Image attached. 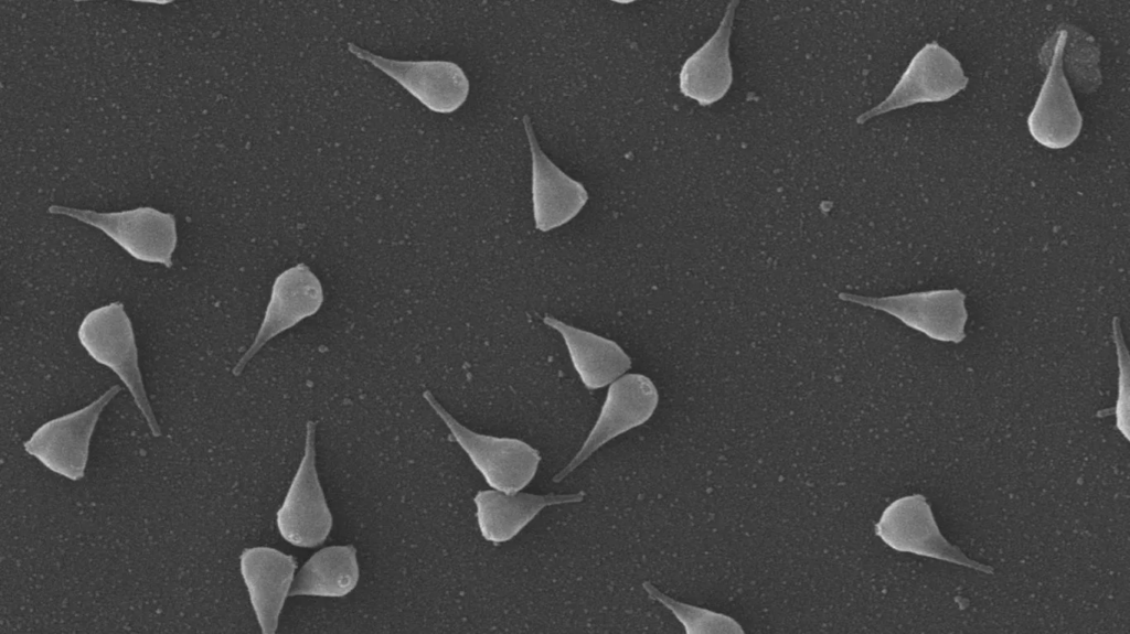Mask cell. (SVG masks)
<instances>
[{"instance_id": "cell-16", "label": "cell", "mask_w": 1130, "mask_h": 634, "mask_svg": "<svg viewBox=\"0 0 1130 634\" xmlns=\"http://www.w3.org/2000/svg\"><path fill=\"white\" fill-rule=\"evenodd\" d=\"M584 496L583 491L573 494L537 495L505 493L493 488L479 491L473 501L482 537L500 544L516 536L543 508L579 503Z\"/></svg>"}, {"instance_id": "cell-1", "label": "cell", "mask_w": 1130, "mask_h": 634, "mask_svg": "<svg viewBox=\"0 0 1130 634\" xmlns=\"http://www.w3.org/2000/svg\"><path fill=\"white\" fill-rule=\"evenodd\" d=\"M85 351L99 364L110 368L131 394L153 437L161 436L160 426L148 400L138 366L135 333L125 307L110 302L88 312L78 331Z\"/></svg>"}, {"instance_id": "cell-8", "label": "cell", "mask_w": 1130, "mask_h": 634, "mask_svg": "<svg viewBox=\"0 0 1130 634\" xmlns=\"http://www.w3.org/2000/svg\"><path fill=\"white\" fill-rule=\"evenodd\" d=\"M969 83L960 62L937 42L925 44L912 58L889 95L856 118L864 123L882 114L920 103L944 101Z\"/></svg>"}, {"instance_id": "cell-20", "label": "cell", "mask_w": 1130, "mask_h": 634, "mask_svg": "<svg viewBox=\"0 0 1130 634\" xmlns=\"http://www.w3.org/2000/svg\"><path fill=\"white\" fill-rule=\"evenodd\" d=\"M650 598L665 605L691 633H744L737 622L729 616L678 602L658 590L652 583H642Z\"/></svg>"}, {"instance_id": "cell-9", "label": "cell", "mask_w": 1130, "mask_h": 634, "mask_svg": "<svg viewBox=\"0 0 1130 634\" xmlns=\"http://www.w3.org/2000/svg\"><path fill=\"white\" fill-rule=\"evenodd\" d=\"M659 402L653 382L642 374H625L614 380L607 390L600 413L584 444L554 477L561 482L594 452L614 438L648 421Z\"/></svg>"}, {"instance_id": "cell-13", "label": "cell", "mask_w": 1130, "mask_h": 634, "mask_svg": "<svg viewBox=\"0 0 1130 634\" xmlns=\"http://www.w3.org/2000/svg\"><path fill=\"white\" fill-rule=\"evenodd\" d=\"M241 573L263 634H275L295 581L297 560L273 547H250L239 557Z\"/></svg>"}, {"instance_id": "cell-11", "label": "cell", "mask_w": 1130, "mask_h": 634, "mask_svg": "<svg viewBox=\"0 0 1130 634\" xmlns=\"http://www.w3.org/2000/svg\"><path fill=\"white\" fill-rule=\"evenodd\" d=\"M349 51L395 79L428 109L450 114L460 108L469 94V80L462 68L450 61H397L373 54L348 43Z\"/></svg>"}, {"instance_id": "cell-14", "label": "cell", "mask_w": 1130, "mask_h": 634, "mask_svg": "<svg viewBox=\"0 0 1130 634\" xmlns=\"http://www.w3.org/2000/svg\"><path fill=\"white\" fill-rule=\"evenodd\" d=\"M523 125L532 154V202L535 228L548 232L573 219L585 206L584 185L565 174L542 151L525 115Z\"/></svg>"}, {"instance_id": "cell-19", "label": "cell", "mask_w": 1130, "mask_h": 634, "mask_svg": "<svg viewBox=\"0 0 1130 634\" xmlns=\"http://www.w3.org/2000/svg\"><path fill=\"white\" fill-rule=\"evenodd\" d=\"M1067 37L1063 53V69L1067 72L1074 85L1084 93H1091L1101 83L1099 72V47L1094 39L1076 29L1066 25Z\"/></svg>"}, {"instance_id": "cell-17", "label": "cell", "mask_w": 1130, "mask_h": 634, "mask_svg": "<svg viewBox=\"0 0 1130 634\" xmlns=\"http://www.w3.org/2000/svg\"><path fill=\"white\" fill-rule=\"evenodd\" d=\"M546 325L559 332L572 364L588 389L610 385L631 367L628 354L612 340L572 326L545 315Z\"/></svg>"}, {"instance_id": "cell-10", "label": "cell", "mask_w": 1130, "mask_h": 634, "mask_svg": "<svg viewBox=\"0 0 1130 634\" xmlns=\"http://www.w3.org/2000/svg\"><path fill=\"white\" fill-rule=\"evenodd\" d=\"M875 533L895 550L947 560L984 573H993L990 566L969 559L942 537L924 495L905 496L888 505L875 525Z\"/></svg>"}, {"instance_id": "cell-5", "label": "cell", "mask_w": 1130, "mask_h": 634, "mask_svg": "<svg viewBox=\"0 0 1130 634\" xmlns=\"http://www.w3.org/2000/svg\"><path fill=\"white\" fill-rule=\"evenodd\" d=\"M316 428L307 422L303 455L276 515L281 537L301 548L324 542L333 525L316 468Z\"/></svg>"}, {"instance_id": "cell-7", "label": "cell", "mask_w": 1130, "mask_h": 634, "mask_svg": "<svg viewBox=\"0 0 1130 634\" xmlns=\"http://www.w3.org/2000/svg\"><path fill=\"white\" fill-rule=\"evenodd\" d=\"M838 298L884 311L936 341L958 344L966 337V294L956 288L881 298L839 292Z\"/></svg>"}, {"instance_id": "cell-15", "label": "cell", "mask_w": 1130, "mask_h": 634, "mask_svg": "<svg viewBox=\"0 0 1130 634\" xmlns=\"http://www.w3.org/2000/svg\"><path fill=\"white\" fill-rule=\"evenodd\" d=\"M738 1L727 4L725 14L714 34L681 67V93L701 106L721 100L733 83L729 40Z\"/></svg>"}, {"instance_id": "cell-18", "label": "cell", "mask_w": 1130, "mask_h": 634, "mask_svg": "<svg viewBox=\"0 0 1130 634\" xmlns=\"http://www.w3.org/2000/svg\"><path fill=\"white\" fill-rule=\"evenodd\" d=\"M352 545H333L316 551L300 568L290 591L294 595L341 598L358 585L360 568Z\"/></svg>"}, {"instance_id": "cell-2", "label": "cell", "mask_w": 1130, "mask_h": 634, "mask_svg": "<svg viewBox=\"0 0 1130 634\" xmlns=\"http://www.w3.org/2000/svg\"><path fill=\"white\" fill-rule=\"evenodd\" d=\"M423 397L492 488L516 493L533 480L541 461L536 449L520 439L477 433L458 422L429 390Z\"/></svg>"}, {"instance_id": "cell-21", "label": "cell", "mask_w": 1130, "mask_h": 634, "mask_svg": "<svg viewBox=\"0 0 1130 634\" xmlns=\"http://www.w3.org/2000/svg\"><path fill=\"white\" fill-rule=\"evenodd\" d=\"M1112 336L1117 347L1119 366V395L1116 406L1117 426L1128 437V379H1129V355L1123 341L1120 321L1116 316L1112 321Z\"/></svg>"}, {"instance_id": "cell-12", "label": "cell", "mask_w": 1130, "mask_h": 634, "mask_svg": "<svg viewBox=\"0 0 1130 634\" xmlns=\"http://www.w3.org/2000/svg\"><path fill=\"white\" fill-rule=\"evenodd\" d=\"M322 303V284L307 265L298 264L279 273L256 337L234 366L233 375L238 376L269 340L317 313Z\"/></svg>"}, {"instance_id": "cell-3", "label": "cell", "mask_w": 1130, "mask_h": 634, "mask_svg": "<svg viewBox=\"0 0 1130 634\" xmlns=\"http://www.w3.org/2000/svg\"><path fill=\"white\" fill-rule=\"evenodd\" d=\"M49 212L71 216L100 229L140 261L161 264L168 268L172 266L178 235L175 217L171 213L153 207L98 213L60 205L50 206Z\"/></svg>"}, {"instance_id": "cell-4", "label": "cell", "mask_w": 1130, "mask_h": 634, "mask_svg": "<svg viewBox=\"0 0 1130 634\" xmlns=\"http://www.w3.org/2000/svg\"><path fill=\"white\" fill-rule=\"evenodd\" d=\"M1066 37V25H1062L1041 49L1040 61L1047 74L1027 118L1033 139L1048 149L1070 146L1083 126V117L1063 69Z\"/></svg>"}, {"instance_id": "cell-6", "label": "cell", "mask_w": 1130, "mask_h": 634, "mask_svg": "<svg viewBox=\"0 0 1130 634\" xmlns=\"http://www.w3.org/2000/svg\"><path fill=\"white\" fill-rule=\"evenodd\" d=\"M120 389L119 385H114L84 408L43 423L24 442V450L66 479H83L98 418Z\"/></svg>"}]
</instances>
